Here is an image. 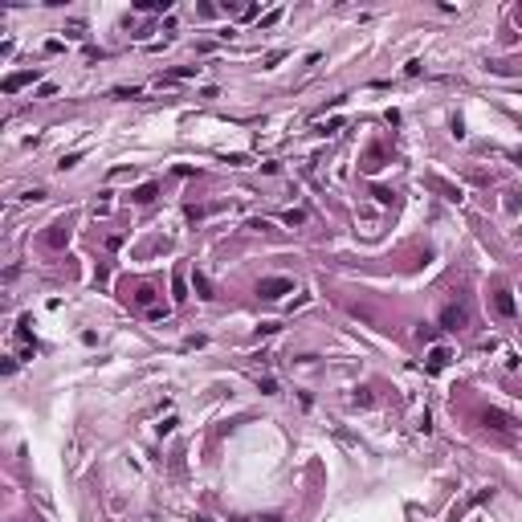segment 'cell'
I'll list each match as a JSON object with an SVG mask.
<instances>
[{
	"instance_id": "11",
	"label": "cell",
	"mask_w": 522,
	"mask_h": 522,
	"mask_svg": "<svg viewBox=\"0 0 522 522\" xmlns=\"http://www.w3.org/2000/svg\"><path fill=\"white\" fill-rule=\"evenodd\" d=\"M282 221H286V225H302V221H306V212H302V208H290Z\"/></svg>"
},
{
	"instance_id": "5",
	"label": "cell",
	"mask_w": 522,
	"mask_h": 522,
	"mask_svg": "<svg viewBox=\"0 0 522 522\" xmlns=\"http://www.w3.org/2000/svg\"><path fill=\"white\" fill-rule=\"evenodd\" d=\"M66 237H70V229H66V221H57V225L49 229V237H45V241L53 245V249H61V245H66Z\"/></svg>"
},
{
	"instance_id": "1",
	"label": "cell",
	"mask_w": 522,
	"mask_h": 522,
	"mask_svg": "<svg viewBox=\"0 0 522 522\" xmlns=\"http://www.w3.org/2000/svg\"><path fill=\"white\" fill-rule=\"evenodd\" d=\"M441 326H445V330H461V326H469V310H465V306H457V302L445 306V310H441Z\"/></svg>"
},
{
	"instance_id": "9",
	"label": "cell",
	"mask_w": 522,
	"mask_h": 522,
	"mask_svg": "<svg viewBox=\"0 0 522 522\" xmlns=\"http://www.w3.org/2000/svg\"><path fill=\"white\" fill-rule=\"evenodd\" d=\"M135 200H139V204H147V200H155V184H143V188L135 192Z\"/></svg>"
},
{
	"instance_id": "14",
	"label": "cell",
	"mask_w": 522,
	"mask_h": 522,
	"mask_svg": "<svg viewBox=\"0 0 522 522\" xmlns=\"http://www.w3.org/2000/svg\"><path fill=\"white\" fill-rule=\"evenodd\" d=\"M514 17H518V25H522V9H518V13H514Z\"/></svg>"
},
{
	"instance_id": "2",
	"label": "cell",
	"mask_w": 522,
	"mask_h": 522,
	"mask_svg": "<svg viewBox=\"0 0 522 522\" xmlns=\"http://www.w3.org/2000/svg\"><path fill=\"white\" fill-rule=\"evenodd\" d=\"M290 290H294L290 278H261V282H257V294H261V298H282V294H290Z\"/></svg>"
},
{
	"instance_id": "4",
	"label": "cell",
	"mask_w": 522,
	"mask_h": 522,
	"mask_svg": "<svg viewBox=\"0 0 522 522\" xmlns=\"http://www.w3.org/2000/svg\"><path fill=\"white\" fill-rule=\"evenodd\" d=\"M481 420H485V428H494V433H514V424H510L506 412H485Z\"/></svg>"
},
{
	"instance_id": "12",
	"label": "cell",
	"mask_w": 522,
	"mask_h": 522,
	"mask_svg": "<svg viewBox=\"0 0 522 522\" xmlns=\"http://www.w3.org/2000/svg\"><path fill=\"white\" fill-rule=\"evenodd\" d=\"M135 298H139V306H151V302H155V290H151V286H143Z\"/></svg>"
},
{
	"instance_id": "8",
	"label": "cell",
	"mask_w": 522,
	"mask_h": 522,
	"mask_svg": "<svg viewBox=\"0 0 522 522\" xmlns=\"http://www.w3.org/2000/svg\"><path fill=\"white\" fill-rule=\"evenodd\" d=\"M33 78H37V74H13V78L5 82V90H9V94H13V90H21L25 82H33Z\"/></svg>"
},
{
	"instance_id": "3",
	"label": "cell",
	"mask_w": 522,
	"mask_h": 522,
	"mask_svg": "<svg viewBox=\"0 0 522 522\" xmlns=\"http://www.w3.org/2000/svg\"><path fill=\"white\" fill-rule=\"evenodd\" d=\"M494 310H498L502 318H514V314H518V302H514V290H506V286H502V290H494Z\"/></svg>"
},
{
	"instance_id": "10",
	"label": "cell",
	"mask_w": 522,
	"mask_h": 522,
	"mask_svg": "<svg viewBox=\"0 0 522 522\" xmlns=\"http://www.w3.org/2000/svg\"><path fill=\"white\" fill-rule=\"evenodd\" d=\"M159 9H167V0H143L139 5V13H159Z\"/></svg>"
},
{
	"instance_id": "13",
	"label": "cell",
	"mask_w": 522,
	"mask_h": 522,
	"mask_svg": "<svg viewBox=\"0 0 522 522\" xmlns=\"http://www.w3.org/2000/svg\"><path fill=\"white\" fill-rule=\"evenodd\" d=\"M78 159H82V151H74V155H61V163H57V167H61V171H66V167H74Z\"/></svg>"
},
{
	"instance_id": "7",
	"label": "cell",
	"mask_w": 522,
	"mask_h": 522,
	"mask_svg": "<svg viewBox=\"0 0 522 522\" xmlns=\"http://www.w3.org/2000/svg\"><path fill=\"white\" fill-rule=\"evenodd\" d=\"M192 286H196V294H200V298H217V294H212V286H208V278H204V273H192Z\"/></svg>"
},
{
	"instance_id": "6",
	"label": "cell",
	"mask_w": 522,
	"mask_h": 522,
	"mask_svg": "<svg viewBox=\"0 0 522 522\" xmlns=\"http://www.w3.org/2000/svg\"><path fill=\"white\" fill-rule=\"evenodd\" d=\"M445 363H449V351H445V347H437L433 355H428V372H441Z\"/></svg>"
}]
</instances>
